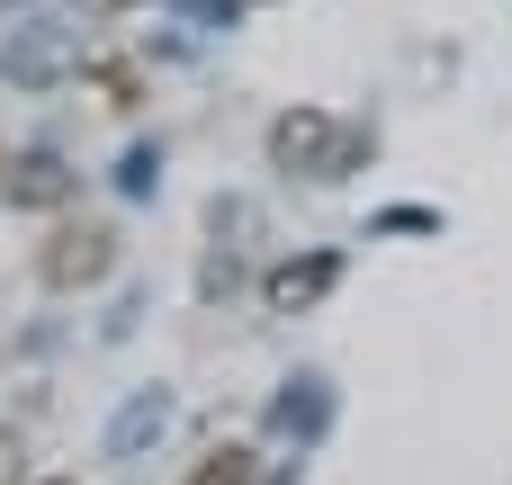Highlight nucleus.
Returning <instances> with one entry per match:
<instances>
[{"label":"nucleus","mask_w":512,"mask_h":485,"mask_svg":"<svg viewBox=\"0 0 512 485\" xmlns=\"http://www.w3.org/2000/svg\"><path fill=\"white\" fill-rule=\"evenodd\" d=\"M108 270H117V225H99V216L54 225L45 252H36V279H45L54 297H81V288H99Z\"/></svg>","instance_id":"f03ea898"},{"label":"nucleus","mask_w":512,"mask_h":485,"mask_svg":"<svg viewBox=\"0 0 512 485\" xmlns=\"http://www.w3.org/2000/svg\"><path fill=\"white\" fill-rule=\"evenodd\" d=\"M351 153H360V135H351L333 108H288V117H270V162H279V171L342 180V171H351Z\"/></svg>","instance_id":"f257e3e1"},{"label":"nucleus","mask_w":512,"mask_h":485,"mask_svg":"<svg viewBox=\"0 0 512 485\" xmlns=\"http://www.w3.org/2000/svg\"><path fill=\"white\" fill-rule=\"evenodd\" d=\"M90 9H135V0H90Z\"/></svg>","instance_id":"0eeeda50"},{"label":"nucleus","mask_w":512,"mask_h":485,"mask_svg":"<svg viewBox=\"0 0 512 485\" xmlns=\"http://www.w3.org/2000/svg\"><path fill=\"white\" fill-rule=\"evenodd\" d=\"M0 171H9V153H0Z\"/></svg>","instance_id":"1a4fd4ad"},{"label":"nucleus","mask_w":512,"mask_h":485,"mask_svg":"<svg viewBox=\"0 0 512 485\" xmlns=\"http://www.w3.org/2000/svg\"><path fill=\"white\" fill-rule=\"evenodd\" d=\"M333 279H342V261H333V252H306V261H279V270L261 279V306H270V315H315V306L333 297Z\"/></svg>","instance_id":"7ed1b4c3"},{"label":"nucleus","mask_w":512,"mask_h":485,"mask_svg":"<svg viewBox=\"0 0 512 485\" xmlns=\"http://www.w3.org/2000/svg\"><path fill=\"white\" fill-rule=\"evenodd\" d=\"M0 198H9V207H63V198H72V171H63L54 153H18V162L0 171Z\"/></svg>","instance_id":"20e7f679"},{"label":"nucleus","mask_w":512,"mask_h":485,"mask_svg":"<svg viewBox=\"0 0 512 485\" xmlns=\"http://www.w3.org/2000/svg\"><path fill=\"white\" fill-rule=\"evenodd\" d=\"M261 477V459L243 450V441H216V450H198L189 468H180V485H252Z\"/></svg>","instance_id":"39448f33"},{"label":"nucleus","mask_w":512,"mask_h":485,"mask_svg":"<svg viewBox=\"0 0 512 485\" xmlns=\"http://www.w3.org/2000/svg\"><path fill=\"white\" fill-rule=\"evenodd\" d=\"M18 459H27V441H18V432L0 423V485H18Z\"/></svg>","instance_id":"423d86ee"},{"label":"nucleus","mask_w":512,"mask_h":485,"mask_svg":"<svg viewBox=\"0 0 512 485\" xmlns=\"http://www.w3.org/2000/svg\"><path fill=\"white\" fill-rule=\"evenodd\" d=\"M36 485H72V477H36Z\"/></svg>","instance_id":"6e6552de"}]
</instances>
